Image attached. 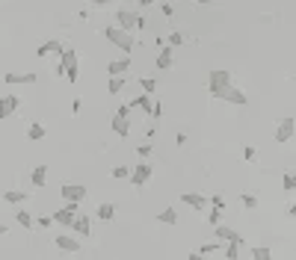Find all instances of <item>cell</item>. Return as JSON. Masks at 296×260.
I'll return each mask as SVG.
<instances>
[{
  "mask_svg": "<svg viewBox=\"0 0 296 260\" xmlns=\"http://www.w3.org/2000/svg\"><path fill=\"white\" fill-rule=\"evenodd\" d=\"M213 234H216V240L225 243V246H243V237H240L234 228H228V225H216Z\"/></svg>",
  "mask_w": 296,
  "mask_h": 260,
  "instance_id": "obj_7",
  "label": "cell"
},
{
  "mask_svg": "<svg viewBox=\"0 0 296 260\" xmlns=\"http://www.w3.org/2000/svg\"><path fill=\"white\" fill-rule=\"evenodd\" d=\"M62 47H65V44H62L59 38H50V41H42V44L36 47V56H39V59H44V56H50V53H62Z\"/></svg>",
  "mask_w": 296,
  "mask_h": 260,
  "instance_id": "obj_14",
  "label": "cell"
},
{
  "mask_svg": "<svg viewBox=\"0 0 296 260\" xmlns=\"http://www.w3.org/2000/svg\"><path fill=\"white\" fill-rule=\"evenodd\" d=\"M113 133L125 139V136L130 133V121H127V118H122V115H113Z\"/></svg>",
  "mask_w": 296,
  "mask_h": 260,
  "instance_id": "obj_22",
  "label": "cell"
},
{
  "mask_svg": "<svg viewBox=\"0 0 296 260\" xmlns=\"http://www.w3.org/2000/svg\"><path fill=\"white\" fill-rule=\"evenodd\" d=\"M74 234L80 237V240H89V234H92V222H89V216H80L77 213V219H74Z\"/></svg>",
  "mask_w": 296,
  "mask_h": 260,
  "instance_id": "obj_17",
  "label": "cell"
},
{
  "mask_svg": "<svg viewBox=\"0 0 296 260\" xmlns=\"http://www.w3.org/2000/svg\"><path fill=\"white\" fill-rule=\"evenodd\" d=\"M139 86H142V95H151L157 92V77H139Z\"/></svg>",
  "mask_w": 296,
  "mask_h": 260,
  "instance_id": "obj_25",
  "label": "cell"
},
{
  "mask_svg": "<svg viewBox=\"0 0 296 260\" xmlns=\"http://www.w3.org/2000/svg\"><path fill=\"white\" fill-rule=\"evenodd\" d=\"M219 101H228V104H234V107H243L249 98H246V92L243 89H237V86H231V89H225L222 95H219Z\"/></svg>",
  "mask_w": 296,
  "mask_h": 260,
  "instance_id": "obj_15",
  "label": "cell"
},
{
  "mask_svg": "<svg viewBox=\"0 0 296 260\" xmlns=\"http://www.w3.org/2000/svg\"><path fill=\"white\" fill-rule=\"evenodd\" d=\"M36 225H39V228H50V225H53V216H39Z\"/></svg>",
  "mask_w": 296,
  "mask_h": 260,
  "instance_id": "obj_38",
  "label": "cell"
},
{
  "mask_svg": "<svg viewBox=\"0 0 296 260\" xmlns=\"http://www.w3.org/2000/svg\"><path fill=\"white\" fill-rule=\"evenodd\" d=\"M219 249H222V243H205V246L199 249V255H202V258H208V255H216Z\"/></svg>",
  "mask_w": 296,
  "mask_h": 260,
  "instance_id": "obj_33",
  "label": "cell"
},
{
  "mask_svg": "<svg viewBox=\"0 0 296 260\" xmlns=\"http://www.w3.org/2000/svg\"><path fill=\"white\" fill-rule=\"evenodd\" d=\"M116 115H122V118H127V115H130V104H122V107L116 110Z\"/></svg>",
  "mask_w": 296,
  "mask_h": 260,
  "instance_id": "obj_41",
  "label": "cell"
},
{
  "mask_svg": "<svg viewBox=\"0 0 296 260\" xmlns=\"http://www.w3.org/2000/svg\"><path fill=\"white\" fill-rule=\"evenodd\" d=\"M125 83H127V77H110V80H107V92H110V95H119V92L125 89Z\"/></svg>",
  "mask_w": 296,
  "mask_h": 260,
  "instance_id": "obj_24",
  "label": "cell"
},
{
  "mask_svg": "<svg viewBox=\"0 0 296 260\" xmlns=\"http://www.w3.org/2000/svg\"><path fill=\"white\" fill-rule=\"evenodd\" d=\"M130 175H133L130 166H116L113 169V178H119V181H130Z\"/></svg>",
  "mask_w": 296,
  "mask_h": 260,
  "instance_id": "obj_30",
  "label": "cell"
},
{
  "mask_svg": "<svg viewBox=\"0 0 296 260\" xmlns=\"http://www.w3.org/2000/svg\"><path fill=\"white\" fill-rule=\"evenodd\" d=\"M53 246H56L59 252H65V255H77V252L83 249V243H80L77 237H68V234H59V237H53Z\"/></svg>",
  "mask_w": 296,
  "mask_h": 260,
  "instance_id": "obj_8",
  "label": "cell"
},
{
  "mask_svg": "<svg viewBox=\"0 0 296 260\" xmlns=\"http://www.w3.org/2000/svg\"><path fill=\"white\" fill-rule=\"evenodd\" d=\"M59 65L65 68V80H68V83H77L80 68H77V50H74L71 44L62 47V53H59Z\"/></svg>",
  "mask_w": 296,
  "mask_h": 260,
  "instance_id": "obj_3",
  "label": "cell"
},
{
  "mask_svg": "<svg viewBox=\"0 0 296 260\" xmlns=\"http://www.w3.org/2000/svg\"><path fill=\"white\" fill-rule=\"evenodd\" d=\"M240 258V246H225V260H237Z\"/></svg>",
  "mask_w": 296,
  "mask_h": 260,
  "instance_id": "obj_35",
  "label": "cell"
},
{
  "mask_svg": "<svg viewBox=\"0 0 296 260\" xmlns=\"http://www.w3.org/2000/svg\"><path fill=\"white\" fill-rule=\"evenodd\" d=\"M6 231H9V228H6V225H3V222H0V237H3V234H6Z\"/></svg>",
  "mask_w": 296,
  "mask_h": 260,
  "instance_id": "obj_46",
  "label": "cell"
},
{
  "mask_svg": "<svg viewBox=\"0 0 296 260\" xmlns=\"http://www.w3.org/2000/svg\"><path fill=\"white\" fill-rule=\"evenodd\" d=\"M116 24H119L122 30L133 33V30H136V24H139V12H136V9H130V6H122V9H116Z\"/></svg>",
  "mask_w": 296,
  "mask_h": 260,
  "instance_id": "obj_5",
  "label": "cell"
},
{
  "mask_svg": "<svg viewBox=\"0 0 296 260\" xmlns=\"http://www.w3.org/2000/svg\"><path fill=\"white\" fill-rule=\"evenodd\" d=\"M172 65H175V47H169V44H166V47L157 53L154 68H157V71H166V68H172Z\"/></svg>",
  "mask_w": 296,
  "mask_h": 260,
  "instance_id": "obj_13",
  "label": "cell"
},
{
  "mask_svg": "<svg viewBox=\"0 0 296 260\" xmlns=\"http://www.w3.org/2000/svg\"><path fill=\"white\" fill-rule=\"evenodd\" d=\"M282 186H285V192H296V175H294V172H285Z\"/></svg>",
  "mask_w": 296,
  "mask_h": 260,
  "instance_id": "obj_32",
  "label": "cell"
},
{
  "mask_svg": "<svg viewBox=\"0 0 296 260\" xmlns=\"http://www.w3.org/2000/svg\"><path fill=\"white\" fill-rule=\"evenodd\" d=\"M127 104H130V110H142V112L151 118V115H154V104H157V98H151V95H139V98H130Z\"/></svg>",
  "mask_w": 296,
  "mask_h": 260,
  "instance_id": "obj_10",
  "label": "cell"
},
{
  "mask_svg": "<svg viewBox=\"0 0 296 260\" xmlns=\"http://www.w3.org/2000/svg\"><path fill=\"white\" fill-rule=\"evenodd\" d=\"M252 260H273V252L267 246H255L252 249Z\"/></svg>",
  "mask_w": 296,
  "mask_h": 260,
  "instance_id": "obj_29",
  "label": "cell"
},
{
  "mask_svg": "<svg viewBox=\"0 0 296 260\" xmlns=\"http://www.w3.org/2000/svg\"><path fill=\"white\" fill-rule=\"evenodd\" d=\"M160 12H163L166 18H172V15H175V6H172V3H160Z\"/></svg>",
  "mask_w": 296,
  "mask_h": 260,
  "instance_id": "obj_39",
  "label": "cell"
},
{
  "mask_svg": "<svg viewBox=\"0 0 296 260\" xmlns=\"http://www.w3.org/2000/svg\"><path fill=\"white\" fill-rule=\"evenodd\" d=\"M136 151H139V154H142V157H148V154H151V151H154V145H151V142H148V139H145V142H142V145H136Z\"/></svg>",
  "mask_w": 296,
  "mask_h": 260,
  "instance_id": "obj_37",
  "label": "cell"
},
{
  "mask_svg": "<svg viewBox=\"0 0 296 260\" xmlns=\"http://www.w3.org/2000/svg\"><path fill=\"white\" fill-rule=\"evenodd\" d=\"M44 136H47V127H44L42 121H30V127H27V139L39 142V139H44Z\"/></svg>",
  "mask_w": 296,
  "mask_h": 260,
  "instance_id": "obj_20",
  "label": "cell"
},
{
  "mask_svg": "<svg viewBox=\"0 0 296 260\" xmlns=\"http://www.w3.org/2000/svg\"><path fill=\"white\" fill-rule=\"evenodd\" d=\"M30 184H33L36 189H42V186L47 184V166H36V169L30 172Z\"/></svg>",
  "mask_w": 296,
  "mask_h": 260,
  "instance_id": "obj_19",
  "label": "cell"
},
{
  "mask_svg": "<svg viewBox=\"0 0 296 260\" xmlns=\"http://www.w3.org/2000/svg\"><path fill=\"white\" fill-rule=\"evenodd\" d=\"M104 36H107V41H113V44H116L119 50H125V53H130V50L136 47L133 33L122 30V27H104Z\"/></svg>",
  "mask_w": 296,
  "mask_h": 260,
  "instance_id": "obj_1",
  "label": "cell"
},
{
  "mask_svg": "<svg viewBox=\"0 0 296 260\" xmlns=\"http://www.w3.org/2000/svg\"><path fill=\"white\" fill-rule=\"evenodd\" d=\"M80 107H83V101H80V98H74V101H71V112H80Z\"/></svg>",
  "mask_w": 296,
  "mask_h": 260,
  "instance_id": "obj_43",
  "label": "cell"
},
{
  "mask_svg": "<svg viewBox=\"0 0 296 260\" xmlns=\"http://www.w3.org/2000/svg\"><path fill=\"white\" fill-rule=\"evenodd\" d=\"M181 201L187 207H193V210H205L208 207V195H202V192H181Z\"/></svg>",
  "mask_w": 296,
  "mask_h": 260,
  "instance_id": "obj_16",
  "label": "cell"
},
{
  "mask_svg": "<svg viewBox=\"0 0 296 260\" xmlns=\"http://www.w3.org/2000/svg\"><path fill=\"white\" fill-rule=\"evenodd\" d=\"M294 83H296V77H294Z\"/></svg>",
  "mask_w": 296,
  "mask_h": 260,
  "instance_id": "obj_47",
  "label": "cell"
},
{
  "mask_svg": "<svg viewBox=\"0 0 296 260\" xmlns=\"http://www.w3.org/2000/svg\"><path fill=\"white\" fill-rule=\"evenodd\" d=\"M95 216H98L101 222H113V219H116V204H110V201H104V204H98V210H95Z\"/></svg>",
  "mask_w": 296,
  "mask_h": 260,
  "instance_id": "obj_21",
  "label": "cell"
},
{
  "mask_svg": "<svg viewBox=\"0 0 296 260\" xmlns=\"http://www.w3.org/2000/svg\"><path fill=\"white\" fill-rule=\"evenodd\" d=\"M240 204H243L246 210H255V207H258V195H252V192H243V195H240Z\"/></svg>",
  "mask_w": 296,
  "mask_h": 260,
  "instance_id": "obj_31",
  "label": "cell"
},
{
  "mask_svg": "<svg viewBox=\"0 0 296 260\" xmlns=\"http://www.w3.org/2000/svg\"><path fill=\"white\" fill-rule=\"evenodd\" d=\"M187 260H205V258H202L199 252H193V255H190V258H187Z\"/></svg>",
  "mask_w": 296,
  "mask_h": 260,
  "instance_id": "obj_45",
  "label": "cell"
},
{
  "mask_svg": "<svg viewBox=\"0 0 296 260\" xmlns=\"http://www.w3.org/2000/svg\"><path fill=\"white\" fill-rule=\"evenodd\" d=\"M3 80H6L9 86H21V83H24V86H33V83H36V74H33V71H24V74H6Z\"/></svg>",
  "mask_w": 296,
  "mask_h": 260,
  "instance_id": "obj_18",
  "label": "cell"
},
{
  "mask_svg": "<svg viewBox=\"0 0 296 260\" xmlns=\"http://www.w3.org/2000/svg\"><path fill=\"white\" fill-rule=\"evenodd\" d=\"M59 195H62L65 204H80V201L89 195V186H83V184H62Z\"/></svg>",
  "mask_w": 296,
  "mask_h": 260,
  "instance_id": "obj_4",
  "label": "cell"
},
{
  "mask_svg": "<svg viewBox=\"0 0 296 260\" xmlns=\"http://www.w3.org/2000/svg\"><path fill=\"white\" fill-rule=\"evenodd\" d=\"M294 133H296V118H291V115H288V118H282V121L276 124V133H273V136H276V142L282 145V142H291V139H294Z\"/></svg>",
  "mask_w": 296,
  "mask_h": 260,
  "instance_id": "obj_6",
  "label": "cell"
},
{
  "mask_svg": "<svg viewBox=\"0 0 296 260\" xmlns=\"http://www.w3.org/2000/svg\"><path fill=\"white\" fill-rule=\"evenodd\" d=\"M211 204H213L216 210H222V207H225V198H222V192H213V195H211Z\"/></svg>",
  "mask_w": 296,
  "mask_h": 260,
  "instance_id": "obj_36",
  "label": "cell"
},
{
  "mask_svg": "<svg viewBox=\"0 0 296 260\" xmlns=\"http://www.w3.org/2000/svg\"><path fill=\"white\" fill-rule=\"evenodd\" d=\"M151 118H154V121H157V118H163V104H160V101L154 104V115H151Z\"/></svg>",
  "mask_w": 296,
  "mask_h": 260,
  "instance_id": "obj_42",
  "label": "cell"
},
{
  "mask_svg": "<svg viewBox=\"0 0 296 260\" xmlns=\"http://www.w3.org/2000/svg\"><path fill=\"white\" fill-rule=\"evenodd\" d=\"M166 44H169V47H175V50H178V47H181V44H184V33H181V30H172V33H169V36H166Z\"/></svg>",
  "mask_w": 296,
  "mask_h": 260,
  "instance_id": "obj_28",
  "label": "cell"
},
{
  "mask_svg": "<svg viewBox=\"0 0 296 260\" xmlns=\"http://www.w3.org/2000/svg\"><path fill=\"white\" fill-rule=\"evenodd\" d=\"M27 198V192H21V189H9V192H3V201L6 204H21Z\"/></svg>",
  "mask_w": 296,
  "mask_h": 260,
  "instance_id": "obj_26",
  "label": "cell"
},
{
  "mask_svg": "<svg viewBox=\"0 0 296 260\" xmlns=\"http://www.w3.org/2000/svg\"><path fill=\"white\" fill-rule=\"evenodd\" d=\"M234 83H231V71L228 68H216V71H211L208 74V89H211V95L213 98H219L225 89H231Z\"/></svg>",
  "mask_w": 296,
  "mask_h": 260,
  "instance_id": "obj_2",
  "label": "cell"
},
{
  "mask_svg": "<svg viewBox=\"0 0 296 260\" xmlns=\"http://www.w3.org/2000/svg\"><path fill=\"white\" fill-rule=\"evenodd\" d=\"M151 175H154V166H151V163H136V169H133V175H130V184H133V186H145V184L151 181Z\"/></svg>",
  "mask_w": 296,
  "mask_h": 260,
  "instance_id": "obj_9",
  "label": "cell"
},
{
  "mask_svg": "<svg viewBox=\"0 0 296 260\" xmlns=\"http://www.w3.org/2000/svg\"><path fill=\"white\" fill-rule=\"evenodd\" d=\"M219 219H222V210H216V207H211V213H208V225H219Z\"/></svg>",
  "mask_w": 296,
  "mask_h": 260,
  "instance_id": "obj_34",
  "label": "cell"
},
{
  "mask_svg": "<svg viewBox=\"0 0 296 260\" xmlns=\"http://www.w3.org/2000/svg\"><path fill=\"white\" fill-rule=\"evenodd\" d=\"M288 216H291V219H296V204H291V207H288Z\"/></svg>",
  "mask_w": 296,
  "mask_h": 260,
  "instance_id": "obj_44",
  "label": "cell"
},
{
  "mask_svg": "<svg viewBox=\"0 0 296 260\" xmlns=\"http://www.w3.org/2000/svg\"><path fill=\"white\" fill-rule=\"evenodd\" d=\"M255 157H258V151H255L252 145H246V148H243V160H255Z\"/></svg>",
  "mask_w": 296,
  "mask_h": 260,
  "instance_id": "obj_40",
  "label": "cell"
},
{
  "mask_svg": "<svg viewBox=\"0 0 296 260\" xmlns=\"http://www.w3.org/2000/svg\"><path fill=\"white\" fill-rule=\"evenodd\" d=\"M21 98L18 95H0V118H9L12 112H18Z\"/></svg>",
  "mask_w": 296,
  "mask_h": 260,
  "instance_id": "obj_12",
  "label": "cell"
},
{
  "mask_svg": "<svg viewBox=\"0 0 296 260\" xmlns=\"http://www.w3.org/2000/svg\"><path fill=\"white\" fill-rule=\"evenodd\" d=\"M157 219H160L163 225H175V222H178V213H175V207H163Z\"/></svg>",
  "mask_w": 296,
  "mask_h": 260,
  "instance_id": "obj_27",
  "label": "cell"
},
{
  "mask_svg": "<svg viewBox=\"0 0 296 260\" xmlns=\"http://www.w3.org/2000/svg\"><path fill=\"white\" fill-rule=\"evenodd\" d=\"M127 71H130V56L110 59V65H107V74H110V77H125Z\"/></svg>",
  "mask_w": 296,
  "mask_h": 260,
  "instance_id": "obj_11",
  "label": "cell"
},
{
  "mask_svg": "<svg viewBox=\"0 0 296 260\" xmlns=\"http://www.w3.org/2000/svg\"><path fill=\"white\" fill-rule=\"evenodd\" d=\"M15 219H18V225H21V228H27V231H30V228L36 225V219H33V213H30V210H24V207H18V213H15Z\"/></svg>",
  "mask_w": 296,
  "mask_h": 260,
  "instance_id": "obj_23",
  "label": "cell"
}]
</instances>
